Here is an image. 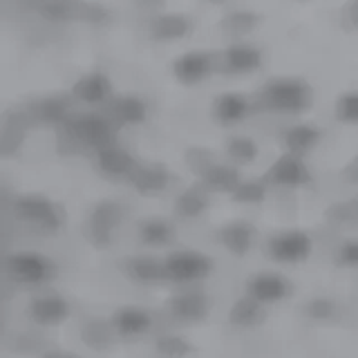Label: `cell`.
<instances>
[{
	"mask_svg": "<svg viewBox=\"0 0 358 358\" xmlns=\"http://www.w3.org/2000/svg\"><path fill=\"white\" fill-rule=\"evenodd\" d=\"M313 103V90L302 78H273L260 87L257 106L275 115H300Z\"/></svg>",
	"mask_w": 358,
	"mask_h": 358,
	"instance_id": "6da1fadb",
	"label": "cell"
},
{
	"mask_svg": "<svg viewBox=\"0 0 358 358\" xmlns=\"http://www.w3.org/2000/svg\"><path fill=\"white\" fill-rule=\"evenodd\" d=\"M11 210L14 217L29 227L31 231H36L41 235H56L61 233L65 224V213L56 201L43 193H20L11 201Z\"/></svg>",
	"mask_w": 358,
	"mask_h": 358,
	"instance_id": "7a4b0ae2",
	"label": "cell"
},
{
	"mask_svg": "<svg viewBox=\"0 0 358 358\" xmlns=\"http://www.w3.org/2000/svg\"><path fill=\"white\" fill-rule=\"evenodd\" d=\"M59 139L70 143V150L74 145V150L78 148H87L101 152L110 148V145L117 143V132L115 126L101 115H81V117H72L65 126L59 128Z\"/></svg>",
	"mask_w": 358,
	"mask_h": 358,
	"instance_id": "3957f363",
	"label": "cell"
},
{
	"mask_svg": "<svg viewBox=\"0 0 358 358\" xmlns=\"http://www.w3.org/2000/svg\"><path fill=\"white\" fill-rule=\"evenodd\" d=\"M7 275L22 287H45L56 278V264L38 251H14L7 255Z\"/></svg>",
	"mask_w": 358,
	"mask_h": 358,
	"instance_id": "277c9868",
	"label": "cell"
},
{
	"mask_svg": "<svg viewBox=\"0 0 358 358\" xmlns=\"http://www.w3.org/2000/svg\"><path fill=\"white\" fill-rule=\"evenodd\" d=\"M166 266V280L173 285L190 287L206 280L213 273V260L201 251L195 249H179L164 257Z\"/></svg>",
	"mask_w": 358,
	"mask_h": 358,
	"instance_id": "5b68a950",
	"label": "cell"
},
{
	"mask_svg": "<svg viewBox=\"0 0 358 358\" xmlns=\"http://www.w3.org/2000/svg\"><path fill=\"white\" fill-rule=\"evenodd\" d=\"M126 217V206L117 199H101L90 208L85 222V238L94 249H108L115 233Z\"/></svg>",
	"mask_w": 358,
	"mask_h": 358,
	"instance_id": "8992f818",
	"label": "cell"
},
{
	"mask_svg": "<svg viewBox=\"0 0 358 358\" xmlns=\"http://www.w3.org/2000/svg\"><path fill=\"white\" fill-rule=\"evenodd\" d=\"M266 255L278 264H300L307 262L313 253V240L307 231L289 229L280 231L266 240Z\"/></svg>",
	"mask_w": 358,
	"mask_h": 358,
	"instance_id": "52a82bcc",
	"label": "cell"
},
{
	"mask_svg": "<svg viewBox=\"0 0 358 358\" xmlns=\"http://www.w3.org/2000/svg\"><path fill=\"white\" fill-rule=\"evenodd\" d=\"M264 182L275 188H305L311 184V171L305 164V157L285 152L273 162V166L264 173Z\"/></svg>",
	"mask_w": 358,
	"mask_h": 358,
	"instance_id": "ba28073f",
	"label": "cell"
},
{
	"mask_svg": "<svg viewBox=\"0 0 358 358\" xmlns=\"http://www.w3.org/2000/svg\"><path fill=\"white\" fill-rule=\"evenodd\" d=\"M244 294L257 300L260 305L268 307V305H278V302L291 298L294 285H291L289 278L280 275L275 271H257L255 275L246 280Z\"/></svg>",
	"mask_w": 358,
	"mask_h": 358,
	"instance_id": "9c48e42d",
	"label": "cell"
},
{
	"mask_svg": "<svg viewBox=\"0 0 358 358\" xmlns=\"http://www.w3.org/2000/svg\"><path fill=\"white\" fill-rule=\"evenodd\" d=\"M210 302L208 296L199 289H182L171 296L166 305L168 316L179 324H199L208 316Z\"/></svg>",
	"mask_w": 358,
	"mask_h": 358,
	"instance_id": "30bf717a",
	"label": "cell"
},
{
	"mask_svg": "<svg viewBox=\"0 0 358 358\" xmlns=\"http://www.w3.org/2000/svg\"><path fill=\"white\" fill-rule=\"evenodd\" d=\"M29 320L38 327H59L67 322L72 316V305L65 296L56 294V291H45L29 300Z\"/></svg>",
	"mask_w": 358,
	"mask_h": 358,
	"instance_id": "8fae6325",
	"label": "cell"
},
{
	"mask_svg": "<svg viewBox=\"0 0 358 358\" xmlns=\"http://www.w3.org/2000/svg\"><path fill=\"white\" fill-rule=\"evenodd\" d=\"M112 327H115L119 341H137L143 338L145 334H150L155 327V318L148 309L137 307V305H126L119 307L112 313Z\"/></svg>",
	"mask_w": 358,
	"mask_h": 358,
	"instance_id": "7c38bea8",
	"label": "cell"
},
{
	"mask_svg": "<svg viewBox=\"0 0 358 358\" xmlns=\"http://www.w3.org/2000/svg\"><path fill=\"white\" fill-rule=\"evenodd\" d=\"M96 168L101 175L106 179H112V182H130L134 173H137L139 162L126 148L115 143L110 148L96 152Z\"/></svg>",
	"mask_w": 358,
	"mask_h": 358,
	"instance_id": "4fadbf2b",
	"label": "cell"
},
{
	"mask_svg": "<svg viewBox=\"0 0 358 358\" xmlns=\"http://www.w3.org/2000/svg\"><path fill=\"white\" fill-rule=\"evenodd\" d=\"M215 70V59L208 52H186L173 63V74L179 83L197 85Z\"/></svg>",
	"mask_w": 358,
	"mask_h": 358,
	"instance_id": "5bb4252c",
	"label": "cell"
},
{
	"mask_svg": "<svg viewBox=\"0 0 358 358\" xmlns=\"http://www.w3.org/2000/svg\"><path fill=\"white\" fill-rule=\"evenodd\" d=\"M255 238H257V229L251 222H244V220H233L229 224H224L217 231L220 244L235 257H244L249 253L255 244Z\"/></svg>",
	"mask_w": 358,
	"mask_h": 358,
	"instance_id": "9a60e30c",
	"label": "cell"
},
{
	"mask_svg": "<svg viewBox=\"0 0 358 358\" xmlns=\"http://www.w3.org/2000/svg\"><path fill=\"white\" fill-rule=\"evenodd\" d=\"M123 273H126L132 282L143 287H155L168 282L166 280V266L164 260L152 255H132L123 262Z\"/></svg>",
	"mask_w": 358,
	"mask_h": 358,
	"instance_id": "2e32d148",
	"label": "cell"
},
{
	"mask_svg": "<svg viewBox=\"0 0 358 358\" xmlns=\"http://www.w3.org/2000/svg\"><path fill=\"white\" fill-rule=\"evenodd\" d=\"M210 195L213 193L201 182L190 184L175 199V206H173L175 217L184 220V222L201 217L208 210V206H210Z\"/></svg>",
	"mask_w": 358,
	"mask_h": 358,
	"instance_id": "e0dca14e",
	"label": "cell"
},
{
	"mask_svg": "<svg viewBox=\"0 0 358 358\" xmlns=\"http://www.w3.org/2000/svg\"><path fill=\"white\" fill-rule=\"evenodd\" d=\"M171 171L164 164H139L137 173L130 179V186L143 197H157L171 186Z\"/></svg>",
	"mask_w": 358,
	"mask_h": 358,
	"instance_id": "ac0fdd59",
	"label": "cell"
},
{
	"mask_svg": "<svg viewBox=\"0 0 358 358\" xmlns=\"http://www.w3.org/2000/svg\"><path fill=\"white\" fill-rule=\"evenodd\" d=\"M262 65V52L246 43L229 45L222 52V67L231 74H246Z\"/></svg>",
	"mask_w": 358,
	"mask_h": 358,
	"instance_id": "d6986e66",
	"label": "cell"
},
{
	"mask_svg": "<svg viewBox=\"0 0 358 358\" xmlns=\"http://www.w3.org/2000/svg\"><path fill=\"white\" fill-rule=\"evenodd\" d=\"M72 94L78 101H83V103H90V106L106 103V101L112 96V83L103 72H90L74 83Z\"/></svg>",
	"mask_w": 358,
	"mask_h": 358,
	"instance_id": "ffe728a7",
	"label": "cell"
},
{
	"mask_svg": "<svg viewBox=\"0 0 358 358\" xmlns=\"http://www.w3.org/2000/svg\"><path fill=\"white\" fill-rule=\"evenodd\" d=\"M34 9L43 18L54 22H67V20H85V0H34Z\"/></svg>",
	"mask_w": 358,
	"mask_h": 358,
	"instance_id": "44dd1931",
	"label": "cell"
},
{
	"mask_svg": "<svg viewBox=\"0 0 358 358\" xmlns=\"http://www.w3.org/2000/svg\"><path fill=\"white\" fill-rule=\"evenodd\" d=\"M199 182L204 184L210 193H217V195H233L235 188L240 186L242 182V175L238 171V166L233 164H213L208 171L199 177Z\"/></svg>",
	"mask_w": 358,
	"mask_h": 358,
	"instance_id": "7402d4cb",
	"label": "cell"
},
{
	"mask_svg": "<svg viewBox=\"0 0 358 358\" xmlns=\"http://www.w3.org/2000/svg\"><path fill=\"white\" fill-rule=\"evenodd\" d=\"M320 139H322V130L311 126V123H298V126H291L282 132L285 152L298 157H305L307 152H311Z\"/></svg>",
	"mask_w": 358,
	"mask_h": 358,
	"instance_id": "603a6c76",
	"label": "cell"
},
{
	"mask_svg": "<svg viewBox=\"0 0 358 358\" xmlns=\"http://www.w3.org/2000/svg\"><path fill=\"white\" fill-rule=\"evenodd\" d=\"M266 320V307L260 305L251 296H242L231 305L229 311V322L238 329H255Z\"/></svg>",
	"mask_w": 358,
	"mask_h": 358,
	"instance_id": "cb8c5ba5",
	"label": "cell"
},
{
	"mask_svg": "<svg viewBox=\"0 0 358 358\" xmlns=\"http://www.w3.org/2000/svg\"><path fill=\"white\" fill-rule=\"evenodd\" d=\"M139 242L150 246V249H164V246L175 242V224L166 217H145L139 229Z\"/></svg>",
	"mask_w": 358,
	"mask_h": 358,
	"instance_id": "d4e9b609",
	"label": "cell"
},
{
	"mask_svg": "<svg viewBox=\"0 0 358 358\" xmlns=\"http://www.w3.org/2000/svg\"><path fill=\"white\" fill-rule=\"evenodd\" d=\"M190 18L184 14H162L150 20L148 31L155 41H179L190 34Z\"/></svg>",
	"mask_w": 358,
	"mask_h": 358,
	"instance_id": "484cf974",
	"label": "cell"
},
{
	"mask_svg": "<svg viewBox=\"0 0 358 358\" xmlns=\"http://www.w3.org/2000/svg\"><path fill=\"white\" fill-rule=\"evenodd\" d=\"M251 112L249 99L238 94V92H227L217 96V101L213 103V115L224 126H233V123H240L246 115Z\"/></svg>",
	"mask_w": 358,
	"mask_h": 358,
	"instance_id": "4316f807",
	"label": "cell"
},
{
	"mask_svg": "<svg viewBox=\"0 0 358 358\" xmlns=\"http://www.w3.org/2000/svg\"><path fill=\"white\" fill-rule=\"evenodd\" d=\"M29 110H31V115H34V121L48 123V126H56V128L65 126V123L72 119L70 117V106H67V101L63 96L38 99Z\"/></svg>",
	"mask_w": 358,
	"mask_h": 358,
	"instance_id": "83f0119b",
	"label": "cell"
},
{
	"mask_svg": "<svg viewBox=\"0 0 358 358\" xmlns=\"http://www.w3.org/2000/svg\"><path fill=\"white\" fill-rule=\"evenodd\" d=\"M81 338L92 347V350H108L112 343L119 341V336L110 320L92 318V320H87L85 327L81 329Z\"/></svg>",
	"mask_w": 358,
	"mask_h": 358,
	"instance_id": "f1b7e54d",
	"label": "cell"
},
{
	"mask_svg": "<svg viewBox=\"0 0 358 358\" xmlns=\"http://www.w3.org/2000/svg\"><path fill=\"white\" fill-rule=\"evenodd\" d=\"M112 112H115L117 121L123 123V126H139L148 117V106L139 96L128 94V96H119L112 103Z\"/></svg>",
	"mask_w": 358,
	"mask_h": 358,
	"instance_id": "f546056e",
	"label": "cell"
},
{
	"mask_svg": "<svg viewBox=\"0 0 358 358\" xmlns=\"http://www.w3.org/2000/svg\"><path fill=\"white\" fill-rule=\"evenodd\" d=\"M260 155V148H257L255 139L244 137V134H238V137H231L227 141V157L233 162V166H244V164H253Z\"/></svg>",
	"mask_w": 358,
	"mask_h": 358,
	"instance_id": "4dcf8cb0",
	"label": "cell"
},
{
	"mask_svg": "<svg viewBox=\"0 0 358 358\" xmlns=\"http://www.w3.org/2000/svg\"><path fill=\"white\" fill-rule=\"evenodd\" d=\"M260 14H255V11H233V14H227L222 18L220 27L231 34V36H244V34H251L257 25H260Z\"/></svg>",
	"mask_w": 358,
	"mask_h": 358,
	"instance_id": "1f68e13d",
	"label": "cell"
},
{
	"mask_svg": "<svg viewBox=\"0 0 358 358\" xmlns=\"http://www.w3.org/2000/svg\"><path fill=\"white\" fill-rule=\"evenodd\" d=\"M155 352L162 358H188L193 354V345L179 334H164L155 341Z\"/></svg>",
	"mask_w": 358,
	"mask_h": 358,
	"instance_id": "d6a6232c",
	"label": "cell"
},
{
	"mask_svg": "<svg viewBox=\"0 0 358 358\" xmlns=\"http://www.w3.org/2000/svg\"><path fill=\"white\" fill-rule=\"evenodd\" d=\"M268 193V184L264 179H242L240 186L235 188V193L231 195L233 201H238V204H262L264 197Z\"/></svg>",
	"mask_w": 358,
	"mask_h": 358,
	"instance_id": "836d02e7",
	"label": "cell"
},
{
	"mask_svg": "<svg viewBox=\"0 0 358 358\" xmlns=\"http://www.w3.org/2000/svg\"><path fill=\"white\" fill-rule=\"evenodd\" d=\"M305 316L313 322H331L338 316V305L329 298H313L305 307Z\"/></svg>",
	"mask_w": 358,
	"mask_h": 358,
	"instance_id": "e575fe53",
	"label": "cell"
},
{
	"mask_svg": "<svg viewBox=\"0 0 358 358\" xmlns=\"http://www.w3.org/2000/svg\"><path fill=\"white\" fill-rule=\"evenodd\" d=\"M336 119L343 123H358V92H345L336 101Z\"/></svg>",
	"mask_w": 358,
	"mask_h": 358,
	"instance_id": "d590c367",
	"label": "cell"
},
{
	"mask_svg": "<svg viewBox=\"0 0 358 358\" xmlns=\"http://www.w3.org/2000/svg\"><path fill=\"white\" fill-rule=\"evenodd\" d=\"M334 262L343 268H358V240L343 242L334 253Z\"/></svg>",
	"mask_w": 358,
	"mask_h": 358,
	"instance_id": "8d00e7d4",
	"label": "cell"
},
{
	"mask_svg": "<svg viewBox=\"0 0 358 358\" xmlns=\"http://www.w3.org/2000/svg\"><path fill=\"white\" fill-rule=\"evenodd\" d=\"M186 162L190 166V171H195L197 177H201L213 164H215V157H213V152H208L206 148H190L186 152Z\"/></svg>",
	"mask_w": 358,
	"mask_h": 358,
	"instance_id": "74e56055",
	"label": "cell"
},
{
	"mask_svg": "<svg viewBox=\"0 0 358 358\" xmlns=\"http://www.w3.org/2000/svg\"><path fill=\"white\" fill-rule=\"evenodd\" d=\"M347 18L354 27H358V0H352L350 5H347Z\"/></svg>",
	"mask_w": 358,
	"mask_h": 358,
	"instance_id": "f35d334b",
	"label": "cell"
},
{
	"mask_svg": "<svg viewBox=\"0 0 358 358\" xmlns=\"http://www.w3.org/2000/svg\"><path fill=\"white\" fill-rule=\"evenodd\" d=\"M43 358H78L76 354L72 352H63V350H54V352H48Z\"/></svg>",
	"mask_w": 358,
	"mask_h": 358,
	"instance_id": "ab89813d",
	"label": "cell"
},
{
	"mask_svg": "<svg viewBox=\"0 0 358 358\" xmlns=\"http://www.w3.org/2000/svg\"><path fill=\"white\" fill-rule=\"evenodd\" d=\"M208 3H213V5H224L227 0H208Z\"/></svg>",
	"mask_w": 358,
	"mask_h": 358,
	"instance_id": "60d3db41",
	"label": "cell"
},
{
	"mask_svg": "<svg viewBox=\"0 0 358 358\" xmlns=\"http://www.w3.org/2000/svg\"><path fill=\"white\" fill-rule=\"evenodd\" d=\"M356 220H358V201H356Z\"/></svg>",
	"mask_w": 358,
	"mask_h": 358,
	"instance_id": "b9f144b4",
	"label": "cell"
},
{
	"mask_svg": "<svg viewBox=\"0 0 358 358\" xmlns=\"http://www.w3.org/2000/svg\"><path fill=\"white\" fill-rule=\"evenodd\" d=\"M148 3H159V0H148Z\"/></svg>",
	"mask_w": 358,
	"mask_h": 358,
	"instance_id": "7bdbcfd3",
	"label": "cell"
},
{
	"mask_svg": "<svg viewBox=\"0 0 358 358\" xmlns=\"http://www.w3.org/2000/svg\"><path fill=\"white\" fill-rule=\"evenodd\" d=\"M356 175H358V166H356Z\"/></svg>",
	"mask_w": 358,
	"mask_h": 358,
	"instance_id": "ee69618b",
	"label": "cell"
}]
</instances>
